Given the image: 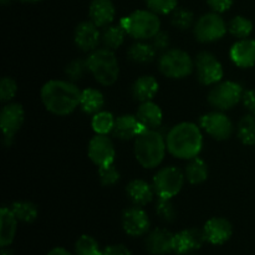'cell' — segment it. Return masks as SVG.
Instances as JSON below:
<instances>
[{
  "label": "cell",
  "instance_id": "1",
  "mask_svg": "<svg viewBox=\"0 0 255 255\" xmlns=\"http://www.w3.org/2000/svg\"><path fill=\"white\" fill-rule=\"evenodd\" d=\"M81 92L71 81L50 80L41 87L40 96L47 111L56 116H67L80 106Z\"/></svg>",
  "mask_w": 255,
  "mask_h": 255
},
{
  "label": "cell",
  "instance_id": "2",
  "mask_svg": "<svg viewBox=\"0 0 255 255\" xmlns=\"http://www.w3.org/2000/svg\"><path fill=\"white\" fill-rule=\"evenodd\" d=\"M167 151L179 159H193L203 148L201 127L193 122H181L169 129L166 137Z\"/></svg>",
  "mask_w": 255,
  "mask_h": 255
},
{
  "label": "cell",
  "instance_id": "3",
  "mask_svg": "<svg viewBox=\"0 0 255 255\" xmlns=\"http://www.w3.org/2000/svg\"><path fill=\"white\" fill-rule=\"evenodd\" d=\"M167 143L157 129L144 128L134 139V157L143 168L153 169L162 163Z\"/></svg>",
  "mask_w": 255,
  "mask_h": 255
},
{
  "label": "cell",
  "instance_id": "4",
  "mask_svg": "<svg viewBox=\"0 0 255 255\" xmlns=\"http://www.w3.org/2000/svg\"><path fill=\"white\" fill-rule=\"evenodd\" d=\"M87 69L99 84L111 86L117 81L120 75V65L112 50L102 47L90 52L86 57Z\"/></svg>",
  "mask_w": 255,
  "mask_h": 255
},
{
  "label": "cell",
  "instance_id": "5",
  "mask_svg": "<svg viewBox=\"0 0 255 255\" xmlns=\"http://www.w3.org/2000/svg\"><path fill=\"white\" fill-rule=\"evenodd\" d=\"M120 25L126 34L138 41L153 39L157 32L161 31V20L156 12L151 10H136L128 16L122 17Z\"/></svg>",
  "mask_w": 255,
  "mask_h": 255
},
{
  "label": "cell",
  "instance_id": "6",
  "mask_svg": "<svg viewBox=\"0 0 255 255\" xmlns=\"http://www.w3.org/2000/svg\"><path fill=\"white\" fill-rule=\"evenodd\" d=\"M158 69L169 79H184L194 70V61L181 49H168L159 56Z\"/></svg>",
  "mask_w": 255,
  "mask_h": 255
},
{
  "label": "cell",
  "instance_id": "7",
  "mask_svg": "<svg viewBox=\"0 0 255 255\" xmlns=\"http://www.w3.org/2000/svg\"><path fill=\"white\" fill-rule=\"evenodd\" d=\"M243 87L234 81H221L213 85L208 94V102L218 111H228L242 101Z\"/></svg>",
  "mask_w": 255,
  "mask_h": 255
},
{
  "label": "cell",
  "instance_id": "8",
  "mask_svg": "<svg viewBox=\"0 0 255 255\" xmlns=\"http://www.w3.org/2000/svg\"><path fill=\"white\" fill-rule=\"evenodd\" d=\"M186 176L177 167H163L153 177L154 193L158 198L172 199L182 191Z\"/></svg>",
  "mask_w": 255,
  "mask_h": 255
},
{
  "label": "cell",
  "instance_id": "9",
  "mask_svg": "<svg viewBox=\"0 0 255 255\" xmlns=\"http://www.w3.org/2000/svg\"><path fill=\"white\" fill-rule=\"evenodd\" d=\"M227 30H228V26L223 17L218 12L213 11L202 15L197 20L193 32L197 41L208 44V42L221 40L227 34Z\"/></svg>",
  "mask_w": 255,
  "mask_h": 255
},
{
  "label": "cell",
  "instance_id": "10",
  "mask_svg": "<svg viewBox=\"0 0 255 255\" xmlns=\"http://www.w3.org/2000/svg\"><path fill=\"white\" fill-rule=\"evenodd\" d=\"M194 70H196L197 79L202 85L211 86L222 81L224 70L219 60L212 52H199L194 60Z\"/></svg>",
  "mask_w": 255,
  "mask_h": 255
},
{
  "label": "cell",
  "instance_id": "11",
  "mask_svg": "<svg viewBox=\"0 0 255 255\" xmlns=\"http://www.w3.org/2000/svg\"><path fill=\"white\" fill-rule=\"evenodd\" d=\"M25 120V111L22 106L16 102L5 105L0 112V127L4 134L5 146L10 147L15 134L21 128Z\"/></svg>",
  "mask_w": 255,
  "mask_h": 255
},
{
  "label": "cell",
  "instance_id": "12",
  "mask_svg": "<svg viewBox=\"0 0 255 255\" xmlns=\"http://www.w3.org/2000/svg\"><path fill=\"white\" fill-rule=\"evenodd\" d=\"M199 126L216 141H226L233 134L234 127L227 115L221 111L204 114L199 117Z\"/></svg>",
  "mask_w": 255,
  "mask_h": 255
},
{
  "label": "cell",
  "instance_id": "13",
  "mask_svg": "<svg viewBox=\"0 0 255 255\" xmlns=\"http://www.w3.org/2000/svg\"><path fill=\"white\" fill-rule=\"evenodd\" d=\"M121 226L127 236L137 238L148 233L151 221L141 207L133 206L124 209L121 214Z\"/></svg>",
  "mask_w": 255,
  "mask_h": 255
},
{
  "label": "cell",
  "instance_id": "14",
  "mask_svg": "<svg viewBox=\"0 0 255 255\" xmlns=\"http://www.w3.org/2000/svg\"><path fill=\"white\" fill-rule=\"evenodd\" d=\"M89 158L97 167H105L112 164L116 157L114 142L107 134H96L92 137L87 146Z\"/></svg>",
  "mask_w": 255,
  "mask_h": 255
},
{
  "label": "cell",
  "instance_id": "15",
  "mask_svg": "<svg viewBox=\"0 0 255 255\" xmlns=\"http://www.w3.org/2000/svg\"><path fill=\"white\" fill-rule=\"evenodd\" d=\"M207 239L203 228H187L174 234L173 253L177 255H188L203 247Z\"/></svg>",
  "mask_w": 255,
  "mask_h": 255
},
{
  "label": "cell",
  "instance_id": "16",
  "mask_svg": "<svg viewBox=\"0 0 255 255\" xmlns=\"http://www.w3.org/2000/svg\"><path fill=\"white\" fill-rule=\"evenodd\" d=\"M206 239L212 246H222L227 243L233 236V226L223 217H213L203 226Z\"/></svg>",
  "mask_w": 255,
  "mask_h": 255
},
{
  "label": "cell",
  "instance_id": "17",
  "mask_svg": "<svg viewBox=\"0 0 255 255\" xmlns=\"http://www.w3.org/2000/svg\"><path fill=\"white\" fill-rule=\"evenodd\" d=\"M75 45L85 52H92L97 49L101 41L99 26L94 24L91 20L80 22L74 32Z\"/></svg>",
  "mask_w": 255,
  "mask_h": 255
},
{
  "label": "cell",
  "instance_id": "18",
  "mask_svg": "<svg viewBox=\"0 0 255 255\" xmlns=\"http://www.w3.org/2000/svg\"><path fill=\"white\" fill-rule=\"evenodd\" d=\"M174 234L168 229L156 228L146 237V251L152 255H166L173 252Z\"/></svg>",
  "mask_w": 255,
  "mask_h": 255
},
{
  "label": "cell",
  "instance_id": "19",
  "mask_svg": "<svg viewBox=\"0 0 255 255\" xmlns=\"http://www.w3.org/2000/svg\"><path fill=\"white\" fill-rule=\"evenodd\" d=\"M144 127L138 121L136 115H122L115 120V126L112 129V136L120 141H129L137 137Z\"/></svg>",
  "mask_w": 255,
  "mask_h": 255
},
{
  "label": "cell",
  "instance_id": "20",
  "mask_svg": "<svg viewBox=\"0 0 255 255\" xmlns=\"http://www.w3.org/2000/svg\"><path fill=\"white\" fill-rule=\"evenodd\" d=\"M232 61L242 69H248L255 65V40L242 39L238 40L229 51Z\"/></svg>",
  "mask_w": 255,
  "mask_h": 255
},
{
  "label": "cell",
  "instance_id": "21",
  "mask_svg": "<svg viewBox=\"0 0 255 255\" xmlns=\"http://www.w3.org/2000/svg\"><path fill=\"white\" fill-rule=\"evenodd\" d=\"M90 20L99 27H106L116 16V7L112 0H92L89 7Z\"/></svg>",
  "mask_w": 255,
  "mask_h": 255
},
{
  "label": "cell",
  "instance_id": "22",
  "mask_svg": "<svg viewBox=\"0 0 255 255\" xmlns=\"http://www.w3.org/2000/svg\"><path fill=\"white\" fill-rule=\"evenodd\" d=\"M126 193L134 206H147L153 199V186L147 183L143 179H133L126 187Z\"/></svg>",
  "mask_w": 255,
  "mask_h": 255
},
{
  "label": "cell",
  "instance_id": "23",
  "mask_svg": "<svg viewBox=\"0 0 255 255\" xmlns=\"http://www.w3.org/2000/svg\"><path fill=\"white\" fill-rule=\"evenodd\" d=\"M17 229V218L10 207H1L0 209V246L1 248L10 247L14 242Z\"/></svg>",
  "mask_w": 255,
  "mask_h": 255
},
{
  "label": "cell",
  "instance_id": "24",
  "mask_svg": "<svg viewBox=\"0 0 255 255\" xmlns=\"http://www.w3.org/2000/svg\"><path fill=\"white\" fill-rule=\"evenodd\" d=\"M136 116L144 128L157 129L162 125L163 112L158 105L152 101H147L139 105Z\"/></svg>",
  "mask_w": 255,
  "mask_h": 255
},
{
  "label": "cell",
  "instance_id": "25",
  "mask_svg": "<svg viewBox=\"0 0 255 255\" xmlns=\"http://www.w3.org/2000/svg\"><path fill=\"white\" fill-rule=\"evenodd\" d=\"M159 90L158 81L153 76L144 75L138 77L132 85V96L139 102L152 101Z\"/></svg>",
  "mask_w": 255,
  "mask_h": 255
},
{
  "label": "cell",
  "instance_id": "26",
  "mask_svg": "<svg viewBox=\"0 0 255 255\" xmlns=\"http://www.w3.org/2000/svg\"><path fill=\"white\" fill-rule=\"evenodd\" d=\"M105 106V97L100 90L89 89L82 90L81 100H80V107L86 115H95L102 111Z\"/></svg>",
  "mask_w": 255,
  "mask_h": 255
},
{
  "label": "cell",
  "instance_id": "27",
  "mask_svg": "<svg viewBox=\"0 0 255 255\" xmlns=\"http://www.w3.org/2000/svg\"><path fill=\"white\" fill-rule=\"evenodd\" d=\"M128 59L136 64H149L156 59L157 50L153 45H149L147 42L138 41L131 45V47L127 51Z\"/></svg>",
  "mask_w": 255,
  "mask_h": 255
},
{
  "label": "cell",
  "instance_id": "28",
  "mask_svg": "<svg viewBox=\"0 0 255 255\" xmlns=\"http://www.w3.org/2000/svg\"><path fill=\"white\" fill-rule=\"evenodd\" d=\"M184 176H186V179L191 184L203 183L208 178V166L199 157L189 159V163L186 166Z\"/></svg>",
  "mask_w": 255,
  "mask_h": 255
},
{
  "label": "cell",
  "instance_id": "29",
  "mask_svg": "<svg viewBox=\"0 0 255 255\" xmlns=\"http://www.w3.org/2000/svg\"><path fill=\"white\" fill-rule=\"evenodd\" d=\"M237 136L246 146L255 144V115H246L241 119L237 126Z\"/></svg>",
  "mask_w": 255,
  "mask_h": 255
},
{
  "label": "cell",
  "instance_id": "30",
  "mask_svg": "<svg viewBox=\"0 0 255 255\" xmlns=\"http://www.w3.org/2000/svg\"><path fill=\"white\" fill-rule=\"evenodd\" d=\"M125 36H126V31L121 25H119V26L109 25V26L105 27L104 32L101 34V41L106 49L115 51L124 44Z\"/></svg>",
  "mask_w": 255,
  "mask_h": 255
},
{
  "label": "cell",
  "instance_id": "31",
  "mask_svg": "<svg viewBox=\"0 0 255 255\" xmlns=\"http://www.w3.org/2000/svg\"><path fill=\"white\" fill-rule=\"evenodd\" d=\"M10 209H11L12 213L15 214L17 221L24 222V223H32V222L36 221L37 216H39L37 206L35 203H32V202H14V203L10 206Z\"/></svg>",
  "mask_w": 255,
  "mask_h": 255
},
{
  "label": "cell",
  "instance_id": "32",
  "mask_svg": "<svg viewBox=\"0 0 255 255\" xmlns=\"http://www.w3.org/2000/svg\"><path fill=\"white\" fill-rule=\"evenodd\" d=\"M115 117L109 111H100L94 115L91 120L92 129L96 134H109L111 133L115 126Z\"/></svg>",
  "mask_w": 255,
  "mask_h": 255
},
{
  "label": "cell",
  "instance_id": "33",
  "mask_svg": "<svg viewBox=\"0 0 255 255\" xmlns=\"http://www.w3.org/2000/svg\"><path fill=\"white\" fill-rule=\"evenodd\" d=\"M253 22L242 15L233 17L228 25L229 32L238 40L248 39V36H251L253 32Z\"/></svg>",
  "mask_w": 255,
  "mask_h": 255
},
{
  "label": "cell",
  "instance_id": "34",
  "mask_svg": "<svg viewBox=\"0 0 255 255\" xmlns=\"http://www.w3.org/2000/svg\"><path fill=\"white\" fill-rule=\"evenodd\" d=\"M75 254L76 255H102V251L100 249L99 243L96 239L92 238L91 236L80 237L75 243Z\"/></svg>",
  "mask_w": 255,
  "mask_h": 255
},
{
  "label": "cell",
  "instance_id": "35",
  "mask_svg": "<svg viewBox=\"0 0 255 255\" xmlns=\"http://www.w3.org/2000/svg\"><path fill=\"white\" fill-rule=\"evenodd\" d=\"M172 25L179 30H187L192 26L194 21V15L191 10L186 7H176L172 11Z\"/></svg>",
  "mask_w": 255,
  "mask_h": 255
},
{
  "label": "cell",
  "instance_id": "36",
  "mask_svg": "<svg viewBox=\"0 0 255 255\" xmlns=\"http://www.w3.org/2000/svg\"><path fill=\"white\" fill-rule=\"evenodd\" d=\"M86 71H89V69H87V62L86 60L82 59L72 60L65 67V75L67 76L69 81L71 82H76L79 80H81L85 76V74H86Z\"/></svg>",
  "mask_w": 255,
  "mask_h": 255
},
{
  "label": "cell",
  "instance_id": "37",
  "mask_svg": "<svg viewBox=\"0 0 255 255\" xmlns=\"http://www.w3.org/2000/svg\"><path fill=\"white\" fill-rule=\"evenodd\" d=\"M147 7L157 15L172 14L176 7H178V0H144Z\"/></svg>",
  "mask_w": 255,
  "mask_h": 255
},
{
  "label": "cell",
  "instance_id": "38",
  "mask_svg": "<svg viewBox=\"0 0 255 255\" xmlns=\"http://www.w3.org/2000/svg\"><path fill=\"white\" fill-rule=\"evenodd\" d=\"M156 213L162 221L167 222V223L174 222L177 216L176 208H174V204L172 203L171 199L163 198H158V202L156 204Z\"/></svg>",
  "mask_w": 255,
  "mask_h": 255
},
{
  "label": "cell",
  "instance_id": "39",
  "mask_svg": "<svg viewBox=\"0 0 255 255\" xmlns=\"http://www.w3.org/2000/svg\"><path fill=\"white\" fill-rule=\"evenodd\" d=\"M99 179L102 186L111 187L115 186L120 181V172L115 167V164H109L105 167H99Z\"/></svg>",
  "mask_w": 255,
  "mask_h": 255
},
{
  "label": "cell",
  "instance_id": "40",
  "mask_svg": "<svg viewBox=\"0 0 255 255\" xmlns=\"http://www.w3.org/2000/svg\"><path fill=\"white\" fill-rule=\"evenodd\" d=\"M17 92V85L12 77L5 76L0 81V101L9 102L15 97Z\"/></svg>",
  "mask_w": 255,
  "mask_h": 255
},
{
  "label": "cell",
  "instance_id": "41",
  "mask_svg": "<svg viewBox=\"0 0 255 255\" xmlns=\"http://www.w3.org/2000/svg\"><path fill=\"white\" fill-rule=\"evenodd\" d=\"M169 44H171V39H169V35L166 31L157 32L156 36L153 37V42H152V45L157 50V52L167 51Z\"/></svg>",
  "mask_w": 255,
  "mask_h": 255
},
{
  "label": "cell",
  "instance_id": "42",
  "mask_svg": "<svg viewBox=\"0 0 255 255\" xmlns=\"http://www.w3.org/2000/svg\"><path fill=\"white\" fill-rule=\"evenodd\" d=\"M206 1L212 9V11L222 14V12L228 11L233 6L234 0H206Z\"/></svg>",
  "mask_w": 255,
  "mask_h": 255
},
{
  "label": "cell",
  "instance_id": "43",
  "mask_svg": "<svg viewBox=\"0 0 255 255\" xmlns=\"http://www.w3.org/2000/svg\"><path fill=\"white\" fill-rule=\"evenodd\" d=\"M242 102L252 115H255V90H244Z\"/></svg>",
  "mask_w": 255,
  "mask_h": 255
},
{
  "label": "cell",
  "instance_id": "44",
  "mask_svg": "<svg viewBox=\"0 0 255 255\" xmlns=\"http://www.w3.org/2000/svg\"><path fill=\"white\" fill-rule=\"evenodd\" d=\"M102 255H132V252L124 244H112L102 251Z\"/></svg>",
  "mask_w": 255,
  "mask_h": 255
},
{
  "label": "cell",
  "instance_id": "45",
  "mask_svg": "<svg viewBox=\"0 0 255 255\" xmlns=\"http://www.w3.org/2000/svg\"><path fill=\"white\" fill-rule=\"evenodd\" d=\"M47 255H76V254H72L71 252H69L67 249L61 248V247H57V248L51 249V251L47 253Z\"/></svg>",
  "mask_w": 255,
  "mask_h": 255
},
{
  "label": "cell",
  "instance_id": "46",
  "mask_svg": "<svg viewBox=\"0 0 255 255\" xmlns=\"http://www.w3.org/2000/svg\"><path fill=\"white\" fill-rule=\"evenodd\" d=\"M1 255H14V252L5 247V248H1Z\"/></svg>",
  "mask_w": 255,
  "mask_h": 255
},
{
  "label": "cell",
  "instance_id": "47",
  "mask_svg": "<svg viewBox=\"0 0 255 255\" xmlns=\"http://www.w3.org/2000/svg\"><path fill=\"white\" fill-rule=\"evenodd\" d=\"M22 2H29V4H36V2L42 1V0H20Z\"/></svg>",
  "mask_w": 255,
  "mask_h": 255
},
{
  "label": "cell",
  "instance_id": "48",
  "mask_svg": "<svg viewBox=\"0 0 255 255\" xmlns=\"http://www.w3.org/2000/svg\"><path fill=\"white\" fill-rule=\"evenodd\" d=\"M12 1H14V0H0V2H1L4 6H6V5H10Z\"/></svg>",
  "mask_w": 255,
  "mask_h": 255
},
{
  "label": "cell",
  "instance_id": "49",
  "mask_svg": "<svg viewBox=\"0 0 255 255\" xmlns=\"http://www.w3.org/2000/svg\"><path fill=\"white\" fill-rule=\"evenodd\" d=\"M188 255H196V254H188Z\"/></svg>",
  "mask_w": 255,
  "mask_h": 255
}]
</instances>
